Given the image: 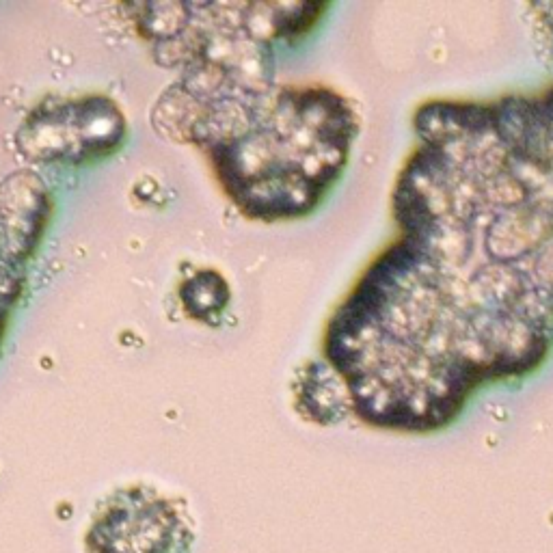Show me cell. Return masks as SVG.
<instances>
[{"label": "cell", "mask_w": 553, "mask_h": 553, "mask_svg": "<svg viewBox=\"0 0 553 553\" xmlns=\"http://www.w3.org/2000/svg\"><path fill=\"white\" fill-rule=\"evenodd\" d=\"M413 128L400 236L337 307L322 363L346 413L424 435L553 346V89L428 102Z\"/></svg>", "instance_id": "cell-1"}, {"label": "cell", "mask_w": 553, "mask_h": 553, "mask_svg": "<svg viewBox=\"0 0 553 553\" xmlns=\"http://www.w3.org/2000/svg\"><path fill=\"white\" fill-rule=\"evenodd\" d=\"M322 5H145L139 26L180 70L154 126L197 145L223 191L255 221L314 212L342 178L359 117L327 87L281 85L275 46L312 29Z\"/></svg>", "instance_id": "cell-2"}, {"label": "cell", "mask_w": 553, "mask_h": 553, "mask_svg": "<svg viewBox=\"0 0 553 553\" xmlns=\"http://www.w3.org/2000/svg\"><path fill=\"white\" fill-rule=\"evenodd\" d=\"M182 523L171 504L145 493L119 495L93 525V553H178Z\"/></svg>", "instance_id": "cell-3"}, {"label": "cell", "mask_w": 553, "mask_h": 553, "mask_svg": "<svg viewBox=\"0 0 553 553\" xmlns=\"http://www.w3.org/2000/svg\"><path fill=\"white\" fill-rule=\"evenodd\" d=\"M184 307L197 318L219 314L229 301L227 283L217 273H199L182 288Z\"/></svg>", "instance_id": "cell-4"}]
</instances>
